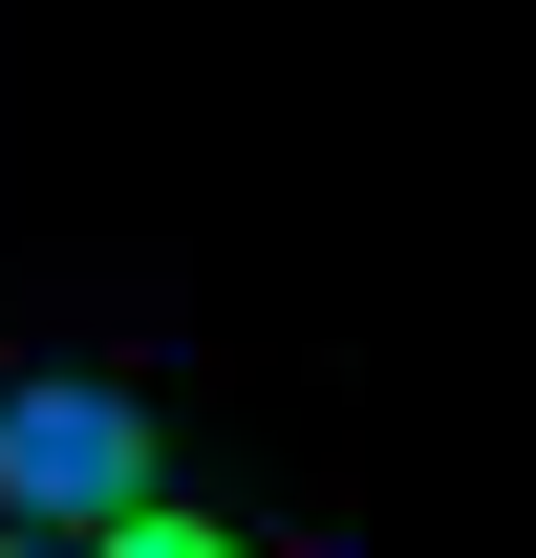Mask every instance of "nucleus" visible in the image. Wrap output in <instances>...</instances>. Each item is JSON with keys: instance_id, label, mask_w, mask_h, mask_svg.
Segmentation results:
<instances>
[{"instance_id": "f257e3e1", "label": "nucleus", "mask_w": 536, "mask_h": 558, "mask_svg": "<svg viewBox=\"0 0 536 558\" xmlns=\"http://www.w3.org/2000/svg\"><path fill=\"white\" fill-rule=\"evenodd\" d=\"M172 494V409H150V365H86V344H22L0 365V537L86 558L108 515Z\"/></svg>"}, {"instance_id": "f03ea898", "label": "nucleus", "mask_w": 536, "mask_h": 558, "mask_svg": "<svg viewBox=\"0 0 536 558\" xmlns=\"http://www.w3.org/2000/svg\"><path fill=\"white\" fill-rule=\"evenodd\" d=\"M86 558H322V537H279V515H236V494H194V473H172L150 515H108Z\"/></svg>"}, {"instance_id": "7ed1b4c3", "label": "nucleus", "mask_w": 536, "mask_h": 558, "mask_svg": "<svg viewBox=\"0 0 536 558\" xmlns=\"http://www.w3.org/2000/svg\"><path fill=\"white\" fill-rule=\"evenodd\" d=\"M0 558H44V537H0Z\"/></svg>"}]
</instances>
